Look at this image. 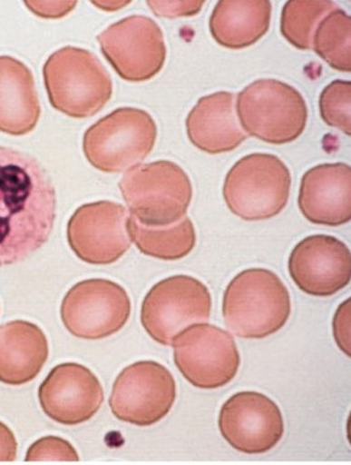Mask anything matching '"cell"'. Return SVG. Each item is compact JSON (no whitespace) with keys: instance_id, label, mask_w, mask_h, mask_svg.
<instances>
[{"instance_id":"obj_9","label":"cell","mask_w":351,"mask_h":465,"mask_svg":"<svg viewBox=\"0 0 351 465\" xmlns=\"http://www.w3.org/2000/svg\"><path fill=\"white\" fill-rule=\"evenodd\" d=\"M174 362L190 384L202 390L227 386L240 367L237 343L228 331L209 323L194 324L172 343Z\"/></svg>"},{"instance_id":"obj_4","label":"cell","mask_w":351,"mask_h":465,"mask_svg":"<svg viewBox=\"0 0 351 465\" xmlns=\"http://www.w3.org/2000/svg\"><path fill=\"white\" fill-rule=\"evenodd\" d=\"M119 189L133 218L148 227L180 222L193 198L187 173L167 160L132 168L119 182Z\"/></svg>"},{"instance_id":"obj_18","label":"cell","mask_w":351,"mask_h":465,"mask_svg":"<svg viewBox=\"0 0 351 465\" xmlns=\"http://www.w3.org/2000/svg\"><path fill=\"white\" fill-rule=\"evenodd\" d=\"M186 126L190 143L209 154L228 153L249 138L239 123L233 93H215L199 100Z\"/></svg>"},{"instance_id":"obj_24","label":"cell","mask_w":351,"mask_h":465,"mask_svg":"<svg viewBox=\"0 0 351 465\" xmlns=\"http://www.w3.org/2000/svg\"><path fill=\"white\" fill-rule=\"evenodd\" d=\"M313 49L333 69L350 72V15L339 9L327 15L315 32Z\"/></svg>"},{"instance_id":"obj_15","label":"cell","mask_w":351,"mask_h":465,"mask_svg":"<svg viewBox=\"0 0 351 465\" xmlns=\"http://www.w3.org/2000/svg\"><path fill=\"white\" fill-rule=\"evenodd\" d=\"M288 269L301 292L328 298L349 284L351 252L345 243L333 236H309L294 247Z\"/></svg>"},{"instance_id":"obj_10","label":"cell","mask_w":351,"mask_h":465,"mask_svg":"<svg viewBox=\"0 0 351 465\" xmlns=\"http://www.w3.org/2000/svg\"><path fill=\"white\" fill-rule=\"evenodd\" d=\"M132 302L124 288L107 279L79 282L67 292L61 317L78 339L97 341L121 331L131 317Z\"/></svg>"},{"instance_id":"obj_22","label":"cell","mask_w":351,"mask_h":465,"mask_svg":"<svg viewBox=\"0 0 351 465\" xmlns=\"http://www.w3.org/2000/svg\"><path fill=\"white\" fill-rule=\"evenodd\" d=\"M129 232L141 253L162 261L186 258L197 242L194 224L188 216L171 226L148 227L131 214Z\"/></svg>"},{"instance_id":"obj_30","label":"cell","mask_w":351,"mask_h":465,"mask_svg":"<svg viewBox=\"0 0 351 465\" xmlns=\"http://www.w3.org/2000/svg\"><path fill=\"white\" fill-rule=\"evenodd\" d=\"M17 452L18 443L14 432L0 421V461H15Z\"/></svg>"},{"instance_id":"obj_12","label":"cell","mask_w":351,"mask_h":465,"mask_svg":"<svg viewBox=\"0 0 351 465\" xmlns=\"http://www.w3.org/2000/svg\"><path fill=\"white\" fill-rule=\"evenodd\" d=\"M177 399L172 374L154 361H141L118 375L109 400L119 420L149 427L170 413Z\"/></svg>"},{"instance_id":"obj_25","label":"cell","mask_w":351,"mask_h":465,"mask_svg":"<svg viewBox=\"0 0 351 465\" xmlns=\"http://www.w3.org/2000/svg\"><path fill=\"white\" fill-rule=\"evenodd\" d=\"M320 112L327 124L351 135V83L335 80L327 85L320 97Z\"/></svg>"},{"instance_id":"obj_6","label":"cell","mask_w":351,"mask_h":465,"mask_svg":"<svg viewBox=\"0 0 351 465\" xmlns=\"http://www.w3.org/2000/svg\"><path fill=\"white\" fill-rule=\"evenodd\" d=\"M237 114L246 134L273 145L297 141L305 132L307 107L301 94L277 79H258L239 94Z\"/></svg>"},{"instance_id":"obj_3","label":"cell","mask_w":351,"mask_h":465,"mask_svg":"<svg viewBox=\"0 0 351 465\" xmlns=\"http://www.w3.org/2000/svg\"><path fill=\"white\" fill-rule=\"evenodd\" d=\"M44 79L51 105L72 118L98 114L113 93L106 67L97 55L81 47L65 46L51 54Z\"/></svg>"},{"instance_id":"obj_27","label":"cell","mask_w":351,"mask_h":465,"mask_svg":"<svg viewBox=\"0 0 351 465\" xmlns=\"http://www.w3.org/2000/svg\"><path fill=\"white\" fill-rule=\"evenodd\" d=\"M158 17L174 19L190 17L202 10L205 2H147Z\"/></svg>"},{"instance_id":"obj_21","label":"cell","mask_w":351,"mask_h":465,"mask_svg":"<svg viewBox=\"0 0 351 465\" xmlns=\"http://www.w3.org/2000/svg\"><path fill=\"white\" fill-rule=\"evenodd\" d=\"M271 11L268 0H222L210 17L212 37L231 50L251 46L267 35Z\"/></svg>"},{"instance_id":"obj_7","label":"cell","mask_w":351,"mask_h":465,"mask_svg":"<svg viewBox=\"0 0 351 465\" xmlns=\"http://www.w3.org/2000/svg\"><path fill=\"white\" fill-rule=\"evenodd\" d=\"M157 133L155 120L145 110L119 108L85 132L84 155L101 172L122 173L149 156Z\"/></svg>"},{"instance_id":"obj_29","label":"cell","mask_w":351,"mask_h":465,"mask_svg":"<svg viewBox=\"0 0 351 465\" xmlns=\"http://www.w3.org/2000/svg\"><path fill=\"white\" fill-rule=\"evenodd\" d=\"M28 9L44 19H59L75 9L77 2H25Z\"/></svg>"},{"instance_id":"obj_11","label":"cell","mask_w":351,"mask_h":465,"mask_svg":"<svg viewBox=\"0 0 351 465\" xmlns=\"http://www.w3.org/2000/svg\"><path fill=\"white\" fill-rule=\"evenodd\" d=\"M97 40L103 57L126 82H147L164 66L167 53L163 32L146 15H130L112 24Z\"/></svg>"},{"instance_id":"obj_26","label":"cell","mask_w":351,"mask_h":465,"mask_svg":"<svg viewBox=\"0 0 351 465\" xmlns=\"http://www.w3.org/2000/svg\"><path fill=\"white\" fill-rule=\"evenodd\" d=\"M26 461H78L75 448L68 440L59 437H44L32 445L27 451Z\"/></svg>"},{"instance_id":"obj_19","label":"cell","mask_w":351,"mask_h":465,"mask_svg":"<svg viewBox=\"0 0 351 465\" xmlns=\"http://www.w3.org/2000/svg\"><path fill=\"white\" fill-rule=\"evenodd\" d=\"M41 114L31 70L18 59L0 55V132L15 136L28 134Z\"/></svg>"},{"instance_id":"obj_14","label":"cell","mask_w":351,"mask_h":465,"mask_svg":"<svg viewBox=\"0 0 351 465\" xmlns=\"http://www.w3.org/2000/svg\"><path fill=\"white\" fill-rule=\"evenodd\" d=\"M219 427L227 442L245 454L268 452L280 442L285 430L280 408L257 391L231 396L221 407Z\"/></svg>"},{"instance_id":"obj_23","label":"cell","mask_w":351,"mask_h":465,"mask_svg":"<svg viewBox=\"0 0 351 465\" xmlns=\"http://www.w3.org/2000/svg\"><path fill=\"white\" fill-rule=\"evenodd\" d=\"M338 6L329 0H291L283 7L281 34L297 49H313L318 24Z\"/></svg>"},{"instance_id":"obj_13","label":"cell","mask_w":351,"mask_h":465,"mask_svg":"<svg viewBox=\"0 0 351 465\" xmlns=\"http://www.w3.org/2000/svg\"><path fill=\"white\" fill-rule=\"evenodd\" d=\"M130 214L122 204H84L71 216L67 238L71 250L84 262L106 266L121 260L132 246Z\"/></svg>"},{"instance_id":"obj_2","label":"cell","mask_w":351,"mask_h":465,"mask_svg":"<svg viewBox=\"0 0 351 465\" xmlns=\"http://www.w3.org/2000/svg\"><path fill=\"white\" fill-rule=\"evenodd\" d=\"M291 314L290 294L276 272L249 269L238 274L223 295L228 330L245 340H262L280 331Z\"/></svg>"},{"instance_id":"obj_5","label":"cell","mask_w":351,"mask_h":465,"mask_svg":"<svg viewBox=\"0 0 351 465\" xmlns=\"http://www.w3.org/2000/svg\"><path fill=\"white\" fill-rule=\"evenodd\" d=\"M291 173L275 155H247L230 168L223 183L229 211L245 221H263L280 214L288 203Z\"/></svg>"},{"instance_id":"obj_28","label":"cell","mask_w":351,"mask_h":465,"mask_svg":"<svg viewBox=\"0 0 351 465\" xmlns=\"http://www.w3.org/2000/svg\"><path fill=\"white\" fill-rule=\"evenodd\" d=\"M333 332L338 347L350 357V299L340 304L335 314Z\"/></svg>"},{"instance_id":"obj_17","label":"cell","mask_w":351,"mask_h":465,"mask_svg":"<svg viewBox=\"0 0 351 465\" xmlns=\"http://www.w3.org/2000/svg\"><path fill=\"white\" fill-rule=\"evenodd\" d=\"M298 206L315 224L338 227L350 222V166L338 163L310 168L301 179Z\"/></svg>"},{"instance_id":"obj_20","label":"cell","mask_w":351,"mask_h":465,"mask_svg":"<svg viewBox=\"0 0 351 465\" xmlns=\"http://www.w3.org/2000/svg\"><path fill=\"white\" fill-rule=\"evenodd\" d=\"M49 358V341L37 325L15 320L0 326V381L22 386L34 381Z\"/></svg>"},{"instance_id":"obj_8","label":"cell","mask_w":351,"mask_h":465,"mask_svg":"<svg viewBox=\"0 0 351 465\" xmlns=\"http://www.w3.org/2000/svg\"><path fill=\"white\" fill-rule=\"evenodd\" d=\"M211 307V294L201 282L172 276L151 288L141 304V325L156 342L172 346L188 327L209 322Z\"/></svg>"},{"instance_id":"obj_16","label":"cell","mask_w":351,"mask_h":465,"mask_svg":"<svg viewBox=\"0 0 351 465\" xmlns=\"http://www.w3.org/2000/svg\"><path fill=\"white\" fill-rule=\"evenodd\" d=\"M44 412L55 422L76 426L89 421L103 403L102 384L89 368L77 363L55 366L38 391Z\"/></svg>"},{"instance_id":"obj_1","label":"cell","mask_w":351,"mask_h":465,"mask_svg":"<svg viewBox=\"0 0 351 465\" xmlns=\"http://www.w3.org/2000/svg\"><path fill=\"white\" fill-rule=\"evenodd\" d=\"M55 216L57 194L45 167L26 152L0 146V267L41 250Z\"/></svg>"}]
</instances>
